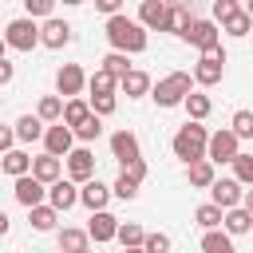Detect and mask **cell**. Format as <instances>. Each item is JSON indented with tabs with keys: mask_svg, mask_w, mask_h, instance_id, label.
<instances>
[{
	"mask_svg": "<svg viewBox=\"0 0 253 253\" xmlns=\"http://www.w3.org/2000/svg\"><path fill=\"white\" fill-rule=\"evenodd\" d=\"M107 40H111V47L115 51H123V55H134V51H142L146 47V28L138 24V20H130V16H107Z\"/></svg>",
	"mask_w": 253,
	"mask_h": 253,
	"instance_id": "obj_1",
	"label": "cell"
},
{
	"mask_svg": "<svg viewBox=\"0 0 253 253\" xmlns=\"http://www.w3.org/2000/svg\"><path fill=\"white\" fill-rule=\"evenodd\" d=\"M206 142H210V134H206V126H198V123H186V126H178V134H174V158H182L186 166L190 162H198V158H206Z\"/></svg>",
	"mask_w": 253,
	"mask_h": 253,
	"instance_id": "obj_2",
	"label": "cell"
},
{
	"mask_svg": "<svg viewBox=\"0 0 253 253\" xmlns=\"http://www.w3.org/2000/svg\"><path fill=\"white\" fill-rule=\"evenodd\" d=\"M154 103L158 107H178L186 95H190V75L186 71H170V75H162L158 83H154Z\"/></svg>",
	"mask_w": 253,
	"mask_h": 253,
	"instance_id": "obj_3",
	"label": "cell"
},
{
	"mask_svg": "<svg viewBox=\"0 0 253 253\" xmlns=\"http://www.w3.org/2000/svg\"><path fill=\"white\" fill-rule=\"evenodd\" d=\"M4 43L16 47V51H32V47L40 43V28H36V20H32V16L12 20V24L4 28Z\"/></svg>",
	"mask_w": 253,
	"mask_h": 253,
	"instance_id": "obj_4",
	"label": "cell"
},
{
	"mask_svg": "<svg viewBox=\"0 0 253 253\" xmlns=\"http://www.w3.org/2000/svg\"><path fill=\"white\" fill-rule=\"evenodd\" d=\"M221 75H225V51H221V43H217V47L202 51V59L194 63V79H198L202 87H213V83H221Z\"/></svg>",
	"mask_w": 253,
	"mask_h": 253,
	"instance_id": "obj_5",
	"label": "cell"
},
{
	"mask_svg": "<svg viewBox=\"0 0 253 253\" xmlns=\"http://www.w3.org/2000/svg\"><path fill=\"white\" fill-rule=\"evenodd\" d=\"M237 142H241V138H237L233 130H213L210 142H206V158H210V162H233V158L241 154Z\"/></svg>",
	"mask_w": 253,
	"mask_h": 253,
	"instance_id": "obj_6",
	"label": "cell"
},
{
	"mask_svg": "<svg viewBox=\"0 0 253 253\" xmlns=\"http://www.w3.org/2000/svg\"><path fill=\"white\" fill-rule=\"evenodd\" d=\"M210 198H213V206L217 210H237L241 206V198H245V190H241V182L237 178H213V186H210Z\"/></svg>",
	"mask_w": 253,
	"mask_h": 253,
	"instance_id": "obj_7",
	"label": "cell"
},
{
	"mask_svg": "<svg viewBox=\"0 0 253 253\" xmlns=\"http://www.w3.org/2000/svg\"><path fill=\"white\" fill-rule=\"evenodd\" d=\"M182 40H190L198 51H210V47H217L221 43V36H217V24L213 20H190V28H186V36Z\"/></svg>",
	"mask_w": 253,
	"mask_h": 253,
	"instance_id": "obj_8",
	"label": "cell"
},
{
	"mask_svg": "<svg viewBox=\"0 0 253 253\" xmlns=\"http://www.w3.org/2000/svg\"><path fill=\"white\" fill-rule=\"evenodd\" d=\"M43 146H47L51 158H67V154L75 150V134H71V126H63V123L47 126V130H43Z\"/></svg>",
	"mask_w": 253,
	"mask_h": 253,
	"instance_id": "obj_9",
	"label": "cell"
},
{
	"mask_svg": "<svg viewBox=\"0 0 253 253\" xmlns=\"http://www.w3.org/2000/svg\"><path fill=\"white\" fill-rule=\"evenodd\" d=\"M67 178H71V182H91V178H95V154H91L87 146H75V150L67 154Z\"/></svg>",
	"mask_w": 253,
	"mask_h": 253,
	"instance_id": "obj_10",
	"label": "cell"
},
{
	"mask_svg": "<svg viewBox=\"0 0 253 253\" xmlns=\"http://www.w3.org/2000/svg\"><path fill=\"white\" fill-rule=\"evenodd\" d=\"M40 43H43V47H67V43H71V24L47 16L43 28H40Z\"/></svg>",
	"mask_w": 253,
	"mask_h": 253,
	"instance_id": "obj_11",
	"label": "cell"
},
{
	"mask_svg": "<svg viewBox=\"0 0 253 253\" xmlns=\"http://www.w3.org/2000/svg\"><path fill=\"white\" fill-rule=\"evenodd\" d=\"M75 202H79V190H75V182H71V178H59V182H51V186H47V206H51V210H59V213H63V210H71Z\"/></svg>",
	"mask_w": 253,
	"mask_h": 253,
	"instance_id": "obj_12",
	"label": "cell"
},
{
	"mask_svg": "<svg viewBox=\"0 0 253 253\" xmlns=\"http://www.w3.org/2000/svg\"><path fill=\"white\" fill-rule=\"evenodd\" d=\"M83 83H87V75H83L79 63H63L59 75H55V87H59V95H67V99H75V95L83 91Z\"/></svg>",
	"mask_w": 253,
	"mask_h": 253,
	"instance_id": "obj_13",
	"label": "cell"
},
{
	"mask_svg": "<svg viewBox=\"0 0 253 253\" xmlns=\"http://www.w3.org/2000/svg\"><path fill=\"white\" fill-rule=\"evenodd\" d=\"M12 194H16V202H20V206H28V210H32V206H43V194H47V190H43V182H40V178L24 174V178H16V190H12Z\"/></svg>",
	"mask_w": 253,
	"mask_h": 253,
	"instance_id": "obj_14",
	"label": "cell"
},
{
	"mask_svg": "<svg viewBox=\"0 0 253 253\" xmlns=\"http://www.w3.org/2000/svg\"><path fill=\"white\" fill-rule=\"evenodd\" d=\"M115 233H119V217L115 213H107V210H99V213H91V225H87V237L91 241H115Z\"/></svg>",
	"mask_w": 253,
	"mask_h": 253,
	"instance_id": "obj_15",
	"label": "cell"
},
{
	"mask_svg": "<svg viewBox=\"0 0 253 253\" xmlns=\"http://www.w3.org/2000/svg\"><path fill=\"white\" fill-rule=\"evenodd\" d=\"M111 154L126 166V162H134V158H142V150H138V138L130 134V130H115L111 134Z\"/></svg>",
	"mask_w": 253,
	"mask_h": 253,
	"instance_id": "obj_16",
	"label": "cell"
},
{
	"mask_svg": "<svg viewBox=\"0 0 253 253\" xmlns=\"http://www.w3.org/2000/svg\"><path fill=\"white\" fill-rule=\"evenodd\" d=\"M79 202H83L91 213H99V210H107V202H111V190H107L99 178H91V182H83V190H79Z\"/></svg>",
	"mask_w": 253,
	"mask_h": 253,
	"instance_id": "obj_17",
	"label": "cell"
},
{
	"mask_svg": "<svg viewBox=\"0 0 253 253\" xmlns=\"http://www.w3.org/2000/svg\"><path fill=\"white\" fill-rule=\"evenodd\" d=\"M59 174H63V166H59V158H51V154H40V158H32V178H40L43 186H51V182H59Z\"/></svg>",
	"mask_w": 253,
	"mask_h": 253,
	"instance_id": "obj_18",
	"label": "cell"
},
{
	"mask_svg": "<svg viewBox=\"0 0 253 253\" xmlns=\"http://www.w3.org/2000/svg\"><path fill=\"white\" fill-rule=\"evenodd\" d=\"M221 229H225L229 237H237V233H249V229H253V213H249L245 206H237V210H225V217H221Z\"/></svg>",
	"mask_w": 253,
	"mask_h": 253,
	"instance_id": "obj_19",
	"label": "cell"
},
{
	"mask_svg": "<svg viewBox=\"0 0 253 253\" xmlns=\"http://www.w3.org/2000/svg\"><path fill=\"white\" fill-rule=\"evenodd\" d=\"M119 87L126 91V99H142V95L150 91V75H146V71H138V67H130V71L119 79Z\"/></svg>",
	"mask_w": 253,
	"mask_h": 253,
	"instance_id": "obj_20",
	"label": "cell"
},
{
	"mask_svg": "<svg viewBox=\"0 0 253 253\" xmlns=\"http://www.w3.org/2000/svg\"><path fill=\"white\" fill-rule=\"evenodd\" d=\"M0 170L12 178H24V174H32V158L24 150H8V154H0Z\"/></svg>",
	"mask_w": 253,
	"mask_h": 253,
	"instance_id": "obj_21",
	"label": "cell"
},
{
	"mask_svg": "<svg viewBox=\"0 0 253 253\" xmlns=\"http://www.w3.org/2000/svg\"><path fill=\"white\" fill-rule=\"evenodd\" d=\"M162 20H166V4H162V0H142V8H138V24L162 32Z\"/></svg>",
	"mask_w": 253,
	"mask_h": 253,
	"instance_id": "obj_22",
	"label": "cell"
},
{
	"mask_svg": "<svg viewBox=\"0 0 253 253\" xmlns=\"http://www.w3.org/2000/svg\"><path fill=\"white\" fill-rule=\"evenodd\" d=\"M186 178H190V186H198V190H210V186H213V162H210V158H198V162H190Z\"/></svg>",
	"mask_w": 253,
	"mask_h": 253,
	"instance_id": "obj_23",
	"label": "cell"
},
{
	"mask_svg": "<svg viewBox=\"0 0 253 253\" xmlns=\"http://www.w3.org/2000/svg\"><path fill=\"white\" fill-rule=\"evenodd\" d=\"M16 138H20V142H36V138H43V119H40V115H20V123H16Z\"/></svg>",
	"mask_w": 253,
	"mask_h": 253,
	"instance_id": "obj_24",
	"label": "cell"
},
{
	"mask_svg": "<svg viewBox=\"0 0 253 253\" xmlns=\"http://www.w3.org/2000/svg\"><path fill=\"white\" fill-rule=\"evenodd\" d=\"M186 28H190V12H186L182 4H174V8H166V20H162V32H174V36H186Z\"/></svg>",
	"mask_w": 253,
	"mask_h": 253,
	"instance_id": "obj_25",
	"label": "cell"
},
{
	"mask_svg": "<svg viewBox=\"0 0 253 253\" xmlns=\"http://www.w3.org/2000/svg\"><path fill=\"white\" fill-rule=\"evenodd\" d=\"M87 115H91V107H87L83 99H67V103H63V119H59V123L75 130V126H79V123H83Z\"/></svg>",
	"mask_w": 253,
	"mask_h": 253,
	"instance_id": "obj_26",
	"label": "cell"
},
{
	"mask_svg": "<svg viewBox=\"0 0 253 253\" xmlns=\"http://www.w3.org/2000/svg\"><path fill=\"white\" fill-rule=\"evenodd\" d=\"M28 213H32V229H40V233L55 229V221H59V210H51V206H32Z\"/></svg>",
	"mask_w": 253,
	"mask_h": 253,
	"instance_id": "obj_27",
	"label": "cell"
},
{
	"mask_svg": "<svg viewBox=\"0 0 253 253\" xmlns=\"http://www.w3.org/2000/svg\"><path fill=\"white\" fill-rule=\"evenodd\" d=\"M119 241H123V249H142V225L138 221H119V233H115Z\"/></svg>",
	"mask_w": 253,
	"mask_h": 253,
	"instance_id": "obj_28",
	"label": "cell"
},
{
	"mask_svg": "<svg viewBox=\"0 0 253 253\" xmlns=\"http://www.w3.org/2000/svg\"><path fill=\"white\" fill-rule=\"evenodd\" d=\"M87 241H91L87 229H63L59 233V249L63 253H87Z\"/></svg>",
	"mask_w": 253,
	"mask_h": 253,
	"instance_id": "obj_29",
	"label": "cell"
},
{
	"mask_svg": "<svg viewBox=\"0 0 253 253\" xmlns=\"http://www.w3.org/2000/svg\"><path fill=\"white\" fill-rule=\"evenodd\" d=\"M36 115H40L43 123H59V119H63V99H59V95H43L40 107H36Z\"/></svg>",
	"mask_w": 253,
	"mask_h": 253,
	"instance_id": "obj_30",
	"label": "cell"
},
{
	"mask_svg": "<svg viewBox=\"0 0 253 253\" xmlns=\"http://www.w3.org/2000/svg\"><path fill=\"white\" fill-rule=\"evenodd\" d=\"M182 103H186V111H190V119H194V123H202V119L210 115V107H213V103H210V95H202V91H190Z\"/></svg>",
	"mask_w": 253,
	"mask_h": 253,
	"instance_id": "obj_31",
	"label": "cell"
},
{
	"mask_svg": "<svg viewBox=\"0 0 253 253\" xmlns=\"http://www.w3.org/2000/svg\"><path fill=\"white\" fill-rule=\"evenodd\" d=\"M221 217H225V210H217L213 202H206V206H198V210H194V221H198L202 229H217V225H221Z\"/></svg>",
	"mask_w": 253,
	"mask_h": 253,
	"instance_id": "obj_32",
	"label": "cell"
},
{
	"mask_svg": "<svg viewBox=\"0 0 253 253\" xmlns=\"http://www.w3.org/2000/svg\"><path fill=\"white\" fill-rule=\"evenodd\" d=\"M87 87H91V95H115L119 79H115L111 71H103V67H99V71H95V75L87 79Z\"/></svg>",
	"mask_w": 253,
	"mask_h": 253,
	"instance_id": "obj_33",
	"label": "cell"
},
{
	"mask_svg": "<svg viewBox=\"0 0 253 253\" xmlns=\"http://www.w3.org/2000/svg\"><path fill=\"white\" fill-rule=\"evenodd\" d=\"M221 249H233L229 233H225V229H206V237H202V253H221Z\"/></svg>",
	"mask_w": 253,
	"mask_h": 253,
	"instance_id": "obj_34",
	"label": "cell"
},
{
	"mask_svg": "<svg viewBox=\"0 0 253 253\" xmlns=\"http://www.w3.org/2000/svg\"><path fill=\"white\" fill-rule=\"evenodd\" d=\"M71 134H75V138H83V142H95V138L103 134V123H99V115H87V119H83V123H79Z\"/></svg>",
	"mask_w": 253,
	"mask_h": 253,
	"instance_id": "obj_35",
	"label": "cell"
},
{
	"mask_svg": "<svg viewBox=\"0 0 253 253\" xmlns=\"http://www.w3.org/2000/svg\"><path fill=\"white\" fill-rule=\"evenodd\" d=\"M233 178L241 186H253V154H237L233 158Z\"/></svg>",
	"mask_w": 253,
	"mask_h": 253,
	"instance_id": "obj_36",
	"label": "cell"
},
{
	"mask_svg": "<svg viewBox=\"0 0 253 253\" xmlns=\"http://www.w3.org/2000/svg\"><path fill=\"white\" fill-rule=\"evenodd\" d=\"M103 71H111V75H115V79H123V75H126V71H130V59H126V55H123V51H111V55H107V59H103Z\"/></svg>",
	"mask_w": 253,
	"mask_h": 253,
	"instance_id": "obj_37",
	"label": "cell"
},
{
	"mask_svg": "<svg viewBox=\"0 0 253 253\" xmlns=\"http://www.w3.org/2000/svg\"><path fill=\"white\" fill-rule=\"evenodd\" d=\"M229 130H233L237 138H253V111H237L233 123H229Z\"/></svg>",
	"mask_w": 253,
	"mask_h": 253,
	"instance_id": "obj_38",
	"label": "cell"
},
{
	"mask_svg": "<svg viewBox=\"0 0 253 253\" xmlns=\"http://www.w3.org/2000/svg\"><path fill=\"white\" fill-rule=\"evenodd\" d=\"M225 32L241 40V36H249V32H253V20H249L245 12H237V16H229V20H225Z\"/></svg>",
	"mask_w": 253,
	"mask_h": 253,
	"instance_id": "obj_39",
	"label": "cell"
},
{
	"mask_svg": "<svg viewBox=\"0 0 253 253\" xmlns=\"http://www.w3.org/2000/svg\"><path fill=\"white\" fill-rule=\"evenodd\" d=\"M87 107H91V115H99V119H103V115H111V111L119 107V99H115V95H91V103H87Z\"/></svg>",
	"mask_w": 253,
	"mask_h": 253,
	"instance_id": "obj_40",
	"label": "cell"
},
{
	"mask_svg": "<svg viewBox=\"0 0 253 253\" xmlns=\"http://www.w3.org/2000/svg\"><path fill=\"white\" fill-rule=\"evenodd\" d=\"M142 253H170V237L166 233H146L142 237Z\"/></svg>",
	"mask_w": 253,
	"mask_h": 253,
	"instance_id": "obj_41",
	"label": "cell"
},
{
	"mask_svg": "<svg viewBox=\"0 0 253 253\" xmlns=\"http://www.w3.org/2000/svg\"><path fill=\"white\" fill-rule=\"evenodd\" d=\"M115 198H123V202H130V198H138V182H130L126 174H119V182H115V190H111Z\"/></svg>",
	"mask_w": 253,
	"mask_h": 253,
	"instance_id": "obj_42",
	"label": "cell"
},
{
	"mask_svg": "<svg viewBox=\"0 0 253 253\" xmlns=\"http://www.w3.org/2000/svg\"><path fill=\"white\" fill-rule=\"evenodd\" d=\"M237 12H241V8H237V0H213V24H217V20L225 24V20H229V16H237Z\"/></svg>",
	"mask_w": 253,
	"mask_h": 253,
	"instance_id": "obj_43",
	"label": "cell"
},
{
	"mask_svg": "<svg viewBox=\"0 0 253 253\" xmlns=\"http://www.w3.org/2000/svg\"><path fill=\"white\" fill-rule=\"evenodd\" d=\"M24 8H28V16L36 20V16H51V8H55V0H24Z\"/></svg>",
	"mask_w": 253,
	"mask_h": 253,
	"instance_id": "obj_44",
	"label": "cell"
},
{
	"mask_svg": "<svg viewBox=\"0 0 253 253\" xmlns=\"http://www.w3.org/2000/svg\"><path fill=\"white\" fill-rule=\"evenodd\" d=\"M123 174H126L130 182H138V186H142V178H146V162H142V158H134V162H126V166H123Z\"/></svg>",
	"mask_w": 253,
	"mask_h": 253,
	"instance_id": "obj_45",
	"label": "cell"
},
{
	"mask_svg": "<svg viewBox=\"0 0 253 253\" xmlns=\"http://www.w3.org/2000/svg\"><path fill=\"white\" fill-rule=\"evenodd\" d=\"M12 142H16V130H12V126H0V154H8Z\"/></svg>",
	"mask_w": 253,
	"mask_h": 253,
	"instance_id": "obj_46",
	"label": "cell"
},
{
	"mask_svg": "<svg viewBox=\"0 0 253 253\" xmlns=\"http://www.w3.org/2000/svg\"><path fill=\"white\" fill-rule=\"evenodd\" d=\"M95 8H99V12H107V16H119L123 0H95Z\"/></svg>",
	"mask_w": 253,
	"mask_h": 253,
	"instance_id": "obj_47",
	"label": "cell"
},
{
	"mask_svg": "<svg viewBox=\"0 0 253 253\" xmlns=\"http://www.w3.org/2000/svg\"><path fill=\"white\" fill-rule=\"evenodd\" d=\"M4 83H12V63H8V59H0V87H4Z\"/></svg>",
	"mask_w": 253,
	"mask_h": 253,
	"instance_id": "obj_48",
	"label": "cell"
},
{
	"mask_svg": "<svg viewBox=\"0 0 253 253\" xmlns=\"http://www.w3.org/2000/svg\"><path fill=\"white\" fill-rule=\"evenodd\" d=\"M241 206H245V210H249V213H253V186H249V190H245V198H241Z\"/></svg>",
	"mask_w": 253,
	"mask_h": 253,
	"instance_id": "obj_49",
	"label": "cell"
},
{
	"mask_svg": "<svg viewBox=\"0 0 253 253\" xmlns=\"http://www.w3.org/2000/svg\"><path fill=\"white\" fill-rule=\"evenodd\" d=\"M8 225H12V221H8V213H4V210H0V237H4V233H8Z\"/></svg>",
	"mask_w": 253,
	"mask_h": 253,
	"instance_id": "obj_50",
	"label": "cell"
},
{
	"mask_svg": "<svg viewBox=\"0 0 253 253\" xmlns=\"http://www.w3.org/2000/svg\"><path fill=\"white\" fill-rule=\"evenodd\" d=\"M241 12H245V16L253 20V0H245V8H241Z\"/></svg>",
	"mask_w": 253,
	"mask_h": 253,
	"instance_id": "obj_51",
	"label": "cell"
},
{
	"mask_svg": "<svg viewBox=\"0 0 253 253\" xmlns=\"http://www.w3.org/2000/svg\"><path fill=\"white\" fill-rule=\"evenodd\" d=\"M4 47H8V43H4V40H0V59H4Z\"/></svg>",
	"mask_w": 253,
	"mask_h": 253,
	"instance_id": "obj_52",
	"label": "cell"
},
{
	"mask_svg": "<svg viewBox=\"0 0 253 253\" xmlns=\"http://www.w3.org/2000/svg\"><path fill=\"white\" fill-rule=\"evenodd\" d=\"M123 253H142V249H123Z\"/></svg>",
	"mask_w": 253,
	"mask_h": 253,
	"instance_id": "obj_53",
	"label": "cell"
},
{
	"mask_svg": "<svg viewBox=\"0 0 253 253\" xmlns=\"http://www.w3.org/2000/svg\"><path fill=\"white\" fill-rule=\"evenodd\" d=\"M63 4H83V0H63Z\"/></svg>",
	"mask_w": 253,
	"mask_h": 253,
	"instance_id": "obj_54",
	"label": "cell"
},
{
	"mask_svg": "<svg viewBox=\"0 0 253 253\" xmlns=\"http://www.w3.org/2000/svg\"><path fill=\"white\" fill-rule=\"evenodd\" d=\"M221 253H233V249H221Z\"/></svg>",
	"mask_w": 253,
	"mask_h": 253,
	"instance_id": "obj_55",
	"label": "cell"
},
{
	"mask_svg": "<svg viewBox=\"0 0 253 253\" xmlns=\"http://www.w3.org/2000/svg\"><path fill=\"white\" fill-rule=\"evenodd\" d=\"M0 107H4V99H0Z\"/></svg>",
	"mask_w": 253,
	"mask_h": 253,
	"instance_id": "obj_56",
	"label": "cell"
}]
</instances>
